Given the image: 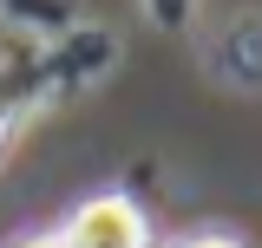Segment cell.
<instances>
[{"mask_svg":"<svg viewBox=\"0 0 262 248\" xmlns=\"http://www.w3.org/2000/svg\"><path fill=\"white\" fill-rule=\"evenodd\" d=\"M59 248H151V222L144 209L118 196V189H105L92 203H79L59 229Z\"/></svg>","mask_w":262,"mask_h":248,"instance_id":"6da1fadb","label":"cell"},{"mask_svg":"<svg viewBox=\"0 0 262 248\" xmlns=\"http://www.w3.org/2000/svg\"><path fill=\"white\" fill-rule=\"evenodd\" d=\"M177 248H243V242H236V235H184Z\"/></svg>","mask_w":262,"mask_h":248,"instance_id":"7a4b0ae2","label":"cell"},{"mask_svg":"<svg viewBox=\"0 0 262 248\" xmlns=\"http://www.w3.org/2000/svg\"><path fill=\"white\" fill-rule=\"evenodd\" d=\"M13 248H59V235H27V242H13Z\"/></svg>","mask_w":262,"mask_h":248,"instance_id":"3957f363","label":"cell"},{"mask_svg":"<svg viewBox=\"0 0 262 248\" xmlns=\"http://www.w3.org/2000/svg\"><path fill=\"white\" fill-rule=\"evenodd\" d=\"M7 124H13V111H0V137H7Z\"/></svg>","mask_w":262,"mask_h":248,"instance_id":"277c9868","label":"cell"}]
</instances>
